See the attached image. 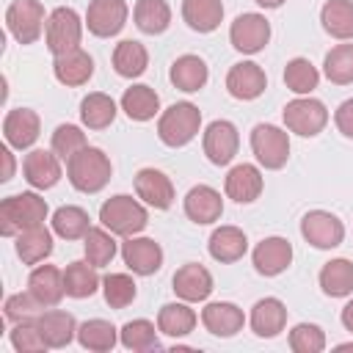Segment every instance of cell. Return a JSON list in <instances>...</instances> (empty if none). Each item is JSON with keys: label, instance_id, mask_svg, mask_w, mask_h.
Wrapping results in <instances>:
<instances>
[{"label": "cell", "instance_id": "cell-1", "mask_svg": "<svg viewBox=\"0 0 353 353\" xmlns=\"http://www.w3.org/2000/svg\"><path fill=\"white\" fill-rule=\"evenodd\" d=\"M110 174H113V165L108 154L97 146H85L66 160V176L72 188L80 193H99L110 182Z\"/></svg>", "mask_w": 353, "mask_h": 353}, {"label": "cell", "instance_id": "cell-2", "mask_svg": "<svg viewBox=\"0 0 353 353\" xmlns=\"http://www.w3.org/2000/svg\"><path fill=\"white\" fill-rule=\"evenodd\" d=\"M47 201L39 193H17L0 201V234L17 237L22 229L39 226L47 218Z\"/></svg>", "mask_w": 353, "mask_h": 353}, {"label": "cell", "instance_id": "cell-3", "mask_svg": "<svg viewBox=\"0 0 353 353\" xmlns=\"http://www.w3.org/2000/svg\"><path fill=\"white\" fill-rule=\"evenodd\" d=\"M199 127H201V110L193 102H174L168 110L160 113L157 135L165 146L179 149L199 135Z\"/></svg>", "mask_w": 353, "mask_h": 353}, {"label": "cell", "instance_id": "cell-4", "mask_svg": "<svg viewBox=\"0 0 353 353\" xmlns=\"http://www.w3.org/2000/svg\"><path fill=\"white\" fill-rule=\"evenodd\" d=\"M99 221L105 229H110L113 234L119 237H132L138 232L146 229L149 223V215H146V207L141 201H135L132 196H110L102 207H99Z\"/></svg>", "mask_w": 353, "mask_h": 353}, {"label": "cell", "instance_id": "cell-5", "mask_svg": "<svg viewBox=\"0 0 353 353\" xmlns=\"http://www.w3.org/2000/svg\"><path fill=\"white\" fill-rule=\"evenodd\" d=\"M80 39H83V22H80L77 11L66 8V6H58L47 17V25H44V44H47V50L58 58V55H66V52L77 50Z\"/></svg>", "mask_w": 353, "mask_h": 353}, {"label": "cell", "instance_id": "cell-6", "mask_svg": "<svg viewBox=\"0 0 353 353\" xmlns=\"http://www.w3.org/2000/svg\"><path fill=\"white\" fill-rule=\"evenodd\" d=\"M251 149L259 165L276 171L290 157V135L276 124H256L251 130Z\"/></svg>", "mask_w": 353, "mask_h": 353}, {"label": "cell", "instance_id": "cell-7", "mask_svg": "<svg viewBox=\"0 0 353 353\" xmlns=\"http://www.w3.org/2000/svg\"><path fill=\"white\" fill-rule=\"evenodd\" d=\"M6 25L19 44H33L47 25L44 6L39 0H11V6L6 8Z\"/></svg>", "mask_w": 353, "mask_h": 353}, {"label": "cell", "instance_id": "cell-8", "mask_svg": "<svg viewBox=\"0 0 353 353\" xmlns=\"http://www.w3.org/2000/svg\"><path fill=\"white\" fill-rule=\"evenodd\" d=\"M284 124H287L290 132L312 138V135L323 132V127L328 124V110H325V105L320 99L298 97V99L284 105Z\"/></svg>", "mask_w": 353, "mask_h": 353}, {"label": "cell", "instance_id": "cell-9", "mask_svg": "<svg viewBox=\"0 0 353 353\" xmlns=\"http://www.w3.org/2000/svg\"><path fill=\"white\" fill-rule=\"evenodd\" d=\"M301 234L309 245L314 248H336L342 240H345V223L334 215V212H325V210H312L303 215L301 221Z\"/></svg>", "mask_w": 353, "mask_h": 353}, {"label": "cell", "instance_id": "cell-10", "mask_svg": "<svg viewBox=\"0 0 353 353\" xmlns=\"http://www.w3.org/2000/svg\"><path fill=\"white\" fill-rule=\"evenodd\" d=\"M229 39L234 50L254 55L270 41V22L262 14H240L229 28Z\"/></svg>", "mask_w": 353, "mask_h": 353}, {"label": "cell", "instance_id": "cell-11", "mask_svg": "<svg viewBox=\"0 0 353 353\" xmlns=\"http://www.w3.org/2000/svg\"><path fill=\"white\" fill-rule=\"evenodd\" d=\"M237 146H240V135L232 121L218 119L204 130V154L212 165H229L237 154Z\"/></svg>", "mask_w": 353, "mask_h": 353}, {"label": "cell", "instance_id": "cell-12", "mask_svg": "<svg viewBox=\"0 0 353 353\" xmlns=\"http://www.w3.org/2000/svg\"><path fill=\"white\" fill-rule=\"evenodd\" d=\"M127 22V3L124 0H91L85 11V25L94 36L110 39Z\"/></svg>", "mask_w": 353, "mask_h": 353}, {"label": "cell", "instance_id": "cell-13", "mask_svg": "<svg viewBox=\"0 0 353 353\" xmlns=\"http://www.w3.org/2000/svg\"><path fill=\"white\" fill-rule=\"evenodd\" d=\"M121 259L124 265L138 276H152L163 265V248L152 237H127L121 243Z\"/></svg>", "mask_w": 353, "mask_h": 353}, {"label": "cell", "instance_id": "cell-14", "mask_svg": "<svg viewBox=\"0 0 353 353\" xmlns=\"http://www.w3.org/2000/svg\"><path fill=\"white\" fill-rule=\"evenodd\" d=\"M39 132H41V121H39V113L30 108H14L3 119L6 143L14 149H30L36 143Z\"/></svg>", "mask_w": 353, "mask_h": 353}, {"label": "cell", "instance_id": "cell-15", "mask_svg": "<svg viewBox=\"0 0 353 353\" xmlns=\"http://www.w3.org/2000/svg\"><path fill=\"white\" fill-rule=\"evenodd\" d=\"M265 88H268V77H265L262 66L254 63V61H240L226 74V91L234 99H243V102L256 99Z\"/></svg>", "mask_w": 353, "mask_h": 353}, {"label": "cell", "instance_id": "cell-16", "mask_svg": "<svg viewBox=\"0 0 353 353\" xmlns=\"http://www.w3.org/2000/svg\"><path fill=\"white\" fill-rule=\"evenodd\" d=\"M61 157L52 152V149H33L25 154V163H22V174L28 179L30 188L36 190H47L52 185H58L61 179Z\"/></svg>", "mask_w": 353, "mask_h": 353}, {"label": "cell", "instance_id": "cell-17", "mask_svg": "<svg viewBox=\"0 0 353 353\" xmlns=\"http://www.w3.org/2000/svg\"><path fill=\"white\" fill-rule=\"evenodd\" d=\"M174 292L188 301V303H199V301H207L210 292H212V276L204 265L199 262H188L182 265L176 273H174Z\"/></svg>", "mask_w": 353, "mask_h": 353}, {"label": "cell", "instance_id": "cell-18", "mask_svg": "<svg viewBox=\"0 0 353 353\" xmlns=\"http://www.w3.org/2000/svg\"><path fill=\"white\" fill-rule=\"evenodd\" d=\"M135 193L154 210H168L174 204V185L157 168H141L135 174Z\"/></svg>", "mask_w": 353, "mask_h": 353}, {"label": "cell", "instance_id": "cell-19", "mask_svg": "<svg viewBox=\"0 0 353 353\" xmlns=\"http://www.w3.org/2000/svg\"><path fill=\"white\" fill-rule=\"evenodd\" d=\"M185 215L193 223H199V226L215 223L223 215V199H221V193L215 188H210V185L190 188L188 196H185Z\"/></svg>", "mask_w": 353, "mask_h": 353}, {"label": "cell", "instance_id": "cell-20", "mask_svg": "<svg viewBox=\"0 0 353 353\" xmlns=\"http://www.w3.org/2000/svg\"><path fill=\"white\" fill-rule=\"evenodd\" d=\"M251 259H254L256 273H262V276H279L292 262V245L284 237H265L262 243H256Z\"/></svg>", "mask_w": 353, "mask_h": 353}, {"label": "cell", "instance_id": "cell-21", "mask_svg": "<svg viewBox=\"0 0 353 353\" xmlns=\"http://www.w3.org/2000/svg\"><path fill=\"white\" fill-rule=\"evenodd\" d=\"M262 185H265V182H262V171H259L256 165H251V163L234 165V168L226 174V182H223L226 196L234 199L237 204H251V201H256L259 193H262Z\"/></svg>", "mask_w": 353, "mask_h": 353}, {"label": "cell", "instance_id": "cell-22", "mask_svg": "<svg viewBox=\"0 0 353 353\" xmlns=\"http://www.w3.org/2000/svg\"><path fill=\"white\" fill-rule=\"evenodd\" d=\"M28 292H30L44 309L61 303V298L66 295L63 270H58L55 265H39V268H33V273H30V279H28Z\"/></svg>", "mask_w": 353, "mask_h": 353}, {"label": "cell", "instance_id": "cell-23", "mask_svg": "<svg viewBox=\"0 0 353 353\" xmlns=\"http://www.w3.org/2000/svg\"><path fill=\"white\" fill-rule=\"evenodd\" d=\"M201 323L215 336H234L243 328L245 314L240 306H234L229 301H215V303H207L201 309Z\"/></svg>", "mask_w": 353, "mask_h": 353}, {"label": "cell", "instance_id": "cell-24", "mask_svg": "<svg viewBox=\"0 0 353 353\" xmlns=\"http://www.w3.org/2000/svg\"><path fill=\"white\" fill-rule=\"evenodd\" d=\"M284 323H287V306L279 301V298H262L254 303L251 309V331L256 336H265V339H273L284 331Z\"/></svg>", "mask_w": 353, "mask_h": 353}, {"label": "cell", "instance_id": "cell-25", "mask_svg": "<svg viewBox=\"0 0 353 353\" xmlns=\"http://www.w3.org/2000/svg\"><path fill=\"white\" fill-rule=\"evenodd\" d=\"M52 72H55V80H58V83L74 88V85H83V83L91 80V74H94V61H91V55H88L85 50L77 47V50H72V52H66V55H58L55 63H52Z\"/></svg>", "mask_w": 353, "mask_h": 353}, {"label": "cell", "instance_id": "cell-26", "mask_svg": "<svg viewBox=\"0 0 353 353\" xmlns=\"http://www.w3.org/2000/svg\"><path fill=\"white\" fill-rule=\"evenodd\" d=\"M207 248L215 262H237L248 251V240H245L243 229H237V226H218L210 234Z\"/></svg>", "mask_w": 353, "mask_h": 353}, {"label": "cell", "instance_id": "cell-27", "mask_svg": "<svg viewBox=\"0 0 353 353\" xmlns=\"http://www.w3.org/2000/svg\"><path fill=\"white\" fill-rule=\"evenodd\" d=\"M39 328H41V336L47 342V347H66L74 334H77V323L69 312H61V309H50V312H41L36 317Z\"/></svg>", "mask_w": 353, "mask_h": 353}, {"label": "cell", "instance_id": "cell-28", "mask_svg": "<svg viewBox=\"0 0 353 353\" xmlns=\"http://www.w3.org/2000/svg\"><path fill=\"white\" fill-rule=\"evenodd\" d=\"M182 19L196 33H212L223 19L221 0H182Z\"/></svg>", "mask_w": 353, "mask_h": 353}, {"label": "cell", "instance_id": "cell-29", "mask_svg": "<svg viewBox=\"0 0 353 353\" xmlns=\"http://www.w3.org/2000/svg\"><path fill=\"white\" fill-rule=\"evenodd\" d=\"M17 254L25 265H39L52 254V232L44 229V223L22 229L17 234Z\"/></svg>", "mask_w": 353, "mask_h": 353}, {"label": "cell", "instance_id": "cell-30", "mask_svg": "<svg viewBox=\"0 0 353 353\" xmlns=\"http://www.w3.org/2000/svg\"><path fill=\"white\" fill-rule=\"evenodd\" d=\"M168 77H171V83H174L179 91L193 94V91L204 88L210 72H207V63H204L199 55H179V58L171 63Z\"/></svg>", "mask_w": 353, "mask_h": 353}, {"label": "cell", "instance_id": "cell-31", "mask_svg": "<svg viewBox=\"0 0 353 353\" xmlns=\"http://www.w3.org/2000/svg\"><path fill=\"white\" fill-rule=\"evenodd\" d=\"M63 287H66L69 298H91L99 290L97 265H91L88 259L69 262L66 270H63Z\"/></svg>", "mask_w": 353, "mask_h": 353}, {"label": "cell", "instance_id": "cell-32", "mask_svg": "<svg viewBox=\"0 0 353 353\" xmlns=\"http://www.w3.org/2000/svg\"><path fill=\"white\" fill-rule=\"evenodd\" d=\"M149 66V52L141 41L135 39H124L116 44L113 50V69L121 74V77H141Z\"/></svg>", "mask_w": 353, "mask_h": 353}, {"label": "cell", "instance_id": "cell-33", "mask_svg": "<svg viewBox=\"0 0 353 353\" xmlns=\"http://www.w3.org/2000/svg\"><path fill=\"white\" fill-rule=\"evenodd\" d=\"M121 110L132 119V121H149L157 116L160 110V97L154 94V88L149 85H132L124 91L121 97Z\"/></svg>", "mask_w": 353, "mask_h": 353}, {"label": "cell", "instance_id": "cell-34", "mask_svg": "<svg viewBox=\"0 0 353 353\" xmlns=\"http://www.w3.org/2000/svg\"><path fill=\"white\" fill-rule=\"evenodd\" d=\"M320 287L331 298H345L353 292V262L350 259H331L320 270Z\"/></svg>", "mask_w": 353, "mask_h": 353}, {"label": "cell", "instance_id": "cell-35", "mask_svg": "<svg viewBox=\"0 0 353 353\" xmlns=\"http://www.w3.org/2000/svg\"><path fill=\"white\" fill-rule=\"evenodd\" d=\"M132 19H135L138 30L157 36L171 25V8L165 0H138L132 8Z\"/></svg>", "mask_w": 353, "mask_h": 353}, {"label": "cell", "instance_id": "cell-36", "mask_svg": "<svg viewBox=\"0 0 353 353\" xmlns=\"http://www.w3.org/2000/svg\"><path fill=\"white\" fill-rule=\"evenodd\" d=\"M88 229H91V221H88V212L83 207L63 204L52 212V232L63 240H80L88 234Z\"/></svg>", "mask_w": 353, "mask_h": 353}, {"label": "cell", "instance_id": "cell-37", "mask_svg": "<svg viewBox=\"0 0 353 353\" xmlns=\"http://www.w3.org/2000/svg\"><path fill=\"white\" fill-rule=\"evenodd\" d=\"M320 22L334 39H353V0H328L320 11Z\"/></svg>", "mask_w": 353, "mask_h": 353}, {"label": "cell", "instance_id": "cell-38", "mask_svg": "<svg viewBox=\"0 0 353 353\" xmlns=\"http://www.w3.org/2000/svg\"><path fill=\"white\" fill-rule=\"evenodd\" d=\"M80 119L88 130H105L116 119V102L108 94L94 91L80 102Z\"/></svg>", "mask_w": 353, "mask_h": 353}, {"label": "cell", "instance_id": "cell-39", "mask_svg": "<svg viewBox=\"0 0 353 353\" xmlns=\"http://www.w3.org/2000/svg\"><path fill=\"white\" fill-rule=\"evenodd\" d=\"M157 328L168 336H188L196 328V312L185 303H165L157 312Z\"/></svg>", "mask_w": 353, "mask_h": 353}, {"label": "cell", "instance_id": "cell-40", "mask_svg": "<svg viewBox=\"0 0 353 353\" xmlns=\"http://www.w3.org/2000/svg\"><path fill=\"white\" fill-rule=\"evenodd\" d=\"M160 331V328H157ZM157 331H154V323L149 320H130L121 325L119 331V339L127 350L132 353H146V350H160V339H157Z\"/></svg>", "mask_w": 353, "mask_h": 353}, {"label": "cell", "instance_id": "cell-41", "mask_svg": "<svg viewBox=\"0 0 353 353\" xmlns=\"http://www.w3.org/2000/svg\"><path fill=\"white\" fill-rule=\"evenodd\" d=\"M77 339H80V345H83L85 350L105 353V350H113V347H116V339H119V336H116L113 323L94 317V320H85L83 325H77Z\"/></svg>", "mask_w": 353, "mask_h": 353}, {"label": "cell", "instance_id": "cell-42", "mask_svg": "<svg viewBox=\"0 0 353 353\" xmlns=\"http://www.w3.org/2000/svg\"><path fill=\"white\" fill-rule=\"evenodd\" d=\"M83 251H85V259L97 268H105L113 262L116 256V240H113V232L110 229H99V226H91L88 234L83 237Z\"/></svg>", "mask_w": 353, "mask_h": 353}, {"label": "cell", "instance_id": "cell-43", "mask_svg": "<svg viewBox=\"0 0 353 353\" xmlns=\"http://www.w3.org/2000/svg\"><path fill=\"white\" fill-rule=\"evenodd\" d=\"M284 83H287L290 91L306 97V94H312V91L317 88L320 72L314 69L312 61H306V58H292V61L284 66Z\"/></svg>", "mask_w": 353, "mask_h": 353}, {"label": "cell", "instance_id": "cell-44", "mask_svg": "<svg viewBox=\"0 0 353 353\" xmlns=\"http://www.w3.org/2000/svg\"><path fill=\"white\" fill-rule=\"evenodd\" d=\"M323 72L331 83L336 85H347L353 83V44H336L325 61H323Z\"/></svg>", "mask_w": 353, "mask_h": 353}, {"label": "cell", "instance_id": "cell-45", "mask_svg": "<svg viewBox=\"0 0 353 353\" xmlns=\"http://www.w3.org/2000/svg\"><path fill=\"white\" fill-rule=\"evenodd\" d=\"M102 292H105V301L110 309H124L135 301V281L132 276L127 273H108L102 279Z\"/></svg>", "mask_w": 353, "mask_h": 353}, {"label": "cell", "instance_id": "cell-46", "mask_svg": "<svg viewBox=\"0 0 353 353\" xmlns=\"http://www.w3.org/2000/svg\"><path fill=\"white\" fill-rule=\"evenodd\" d=\"M8 336H11L14 350H19V353H41V350H47V342H44L41 328H39L36 320L14 323V328H11Z\"/></svg>", "mask_w": 353, "mask_h": 353}, {"label": "cell", "instance_id": "cell-47", "mask_svg": "<svg viewBox=\"0 0 353 353\" xmlns=\"http://www.w3.org/2000/svg\"><path fill=\"white\" fill-rule=\"evenodd\" d=\"M85 132L74 124H61L55 127L52 132V152L61 157V160H69L72 154H77L80 149H85Z\"/></svg>", "mask_w": 353, "mask_h": 353}, {"label": "cell", "instance_id": "cell-48", "mask_svg": "<svg viewBox=\"0 0 353 353\" xmlns=\"http://www.w3.org/2000/svg\"><path fill=\"white\" fill-rule=\"evenodd\" d=\"M290 347L295 353H320L325 347V334L314 323H298L290 331Z\"/></svg>", "mask_w": 353, "mask_h": 353}, {"label": "cell", "instance_id": "cell-49", "mask_svg": "<svg viewBox=\"0 0 353 353\" xmlns=\"http://www.w3.org/2000/svg\"><path fill=\"white\" fill-rule=\"evenodd\" d=\"M3 309H6V320L22 323V320H36L44 306L30 292H17V295H8L6 298V306Z\"/></svg>", "mask_w": 353, "mask_h": 353}, {"label": "cell", "instance_id": "cell-50", "mask_svg": "<svg viewBox=\"0 0 353 353\" xmlns=\"http://www.w3.org/2000/svg\"><path fill=\"white\" fill-rule=\"evenodd\" d=\"M334 121H336V130H339L345 138H353V99H345V102L336 108Z\"/></svg>", "mask_w": 353, "mask_h": 353}, {"label": "cell", "instance_id": "cell-51", "mask_svg": "<svg viewBox=\"0 0 353 353\" xmlns=\"http://www.w3.org/2000/svg\"><path fill=\"white\" fill-rule=\"evenodd\" d=\"M0 157H3V165H6L0 179H3V182H8V179L14 176V157H11V149H8V146H3V149H0Z\"/></svg>", "mask_w": 353, "mask_h": 353}, {"label": "cell", "instance_id": "cell-52", "mask_svg": "<svg viewBox=\"0 0 353 353\" xmlns=\"http://www.w3.org/2000/svg\"><path fill=\"white\" fill-rule=\"evenodd\" d=\"M342 325L353 334V301H347V303H345V309H342Z\"/></svg>", "mask_w": 353, "mask_h": 353}, {"label": "cell", "instance_id": "cell-53", "mask_svg": "<svg viewBox=\"0 0 353 353\" xmlns=\"http://www.w3.org/2000/svg\"><path fill=\"white\" fill-rule=\"evenodd\" d=\"M254 3H259L262 8H279L284 0H254Z\"/></svg>", "mask_w": 353, "mask_h": 353}]
</instances>
